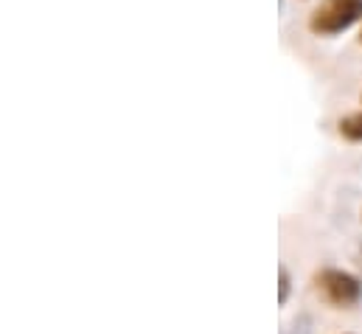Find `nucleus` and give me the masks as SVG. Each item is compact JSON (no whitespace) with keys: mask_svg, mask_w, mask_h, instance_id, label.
<instances>
[{"mask_svg":"<svg viewBox=\"0 0 362 334\" xmlns=\"http://www.w3.org/2000/svg\"><path fill=\"white\" fill-rule=\"evenodd\" d=\"M340 135H346L349 141H362V113H354L340 121Z\"/></svg>","mask_w":362,"mask_h":334,"instance_id":"obj_3","label":"nucleus"},{"mask_svg":"<svg viewBox=\"0 0 362 334\" xmlns=\"http://www.w3.org/2000/svg\"><path fill=\"white\" fill-rule=\"evenodd\" d=\"M289 272H286V267H281L278 270V301L281 304H286V298H289Z\"/></svg>","mask_w":362,"mask_h":334,"instance_id":"obj_4","label":"nucleus"},{"mask_svg":"<svg viewBox=\"0 0 362 334\" xmlns=\"http://www.w3.org/2000/svg\"><path fill=\"white\" fill-rule=\"evenodd\" d=\"M315 284H317V292L332 304V306H340V309H351L362 301V284L357 275L346 272V270H320L315 275Z\"/></svg>","mask_w":362,"mask_h":334,"instance_id":"obj_1","label":"nucleus"},{"mask_svg":"<svg viewBox=\"0 0 362 334\" xmlns=\"http://www.w3.org/2000/svg\"><path fill=\"white\" fill-rule=\"evenodd\" d=\"M362 17V0H323L312 14L315 34H337Z\"/></svg>","mask_w":362,"mask_h":334,"instance_id":"obj_2","label":"nucleus"}]
</instances>
